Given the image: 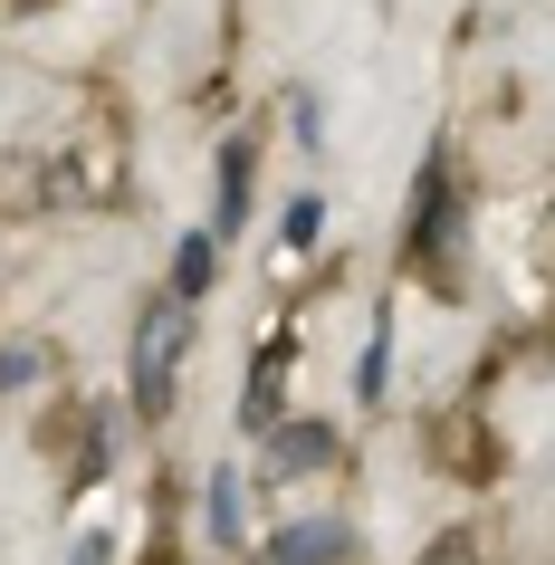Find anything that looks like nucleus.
I'll return each instance as SVG.
<instances>
[{"label":"nucleus","instance_id":"obj_1","mask_svg":"<svg viewBox=\"0 0 555 565\" xmlns=\"http://www.w3.org/2000/svg\"><path fill=\"white\" fill-rule=\"evenodd\" d=\"M182 355H192V307H182V298H153L145 317H135V413H145V422L173 413Z\"/></svg>","mask_w":555,"mask_h":565},{"label":"nucleus","instance_id":"obj_2","mask_svg":"<svg viewBox=\"0 0 555 565\" xmlns=\"http://www.w3.org/2000/svg\"><path fill=\"white\" fill-rule=\"evenodd\" d=\"M259 565H345V518H297L259 546Z\"/></svg>","mask_w":555,"mask_h":565},{"label":"nucleus","instance_id":"obj_3","mask_svg":"<svg viewBox=\"0 0 555 565\" xmlns=\"http://www.w3.org/2000/svg\"><path fill=\"white\" fill-rule=\"evenodd\" d=\"M249 231V135L221 145V211H211V239H239Z\"/></svg>","mask_w":555,"mask_h":565},{"label":"nucleus","instance_id":"obj_4","mask_svg":"<svg viewBox=\"0 0 555 565\" xmlns=\"http://www.w3.org/2000/svg\"><path fill=\"white\" fill-rule=\"evenodd\" d=\"M278 384H288V345H268V355L249 364V393H239V431H249V441L278 422Z\"/></svg>","mask_w":555,"mask_h":565},{"label":"nucleus","instance_id":"obj_5","mask_svg":"<svg viewBox=\"0 0 555 565\" xmlns=\"http://www.w3.org/2000/svg\"><path fill=\"white\" fill-rule=\"evenodd\" d=\"M325 460H335V431H325V422H288V431H278V450H268V470H325Z\"/></svg>","mask_w":555,"mask_h":565},{"label":"nucleus","instance_id":"obj_6","mask_svg":"<svg viewBox=\"0 0 555 565\" xmlns=\"http://www.w3.org/2000/svg\"><path fill=\"white\" fill-rule=\"evenodd\" d=\"M211 268H221V239H211V231H192V239L173 249V298H182V307H192V298L211 288Z\"/></svg>","mask_w":555,"mask_h":565},{"label":"nucleus","instance_id":"obj_7","mask_svg":"<svg viewBox=\"0 0 555 565\" xmlns=\"http://www.w3.org/2000/svg\"><path fill=\"white\" fill-rule=\"evenodd\" d=\"M211 536H221V546L249 536V489H239V470H211Z\"/></svg>","mask_w":555,"mask_h":565},{"label":"nucleus","instance_id":"obj_8","mask_svg":"<svg viewBox=\"0 0 555 565\" xmlns=\"http://www.w3.org/2000/svg\"><path fill=\"white\" fill-rule=\"evenodd\" d=\"M412 565H489V556H479V536H469V527H450V536H431Z\"/></svg>","mask_w":555,"mask_h":565},{"label":"nucleus","instance_id":"obj_9","mask_svg":"<svg viewBox=\"0 0 555 565\" xmlns=\"http://www.w3.org/2000/svg\"><path fill=\"white\" fill-rule=\"evenodd\" d=\"M317 231H325V202H317V192H297V202H288V249H317Z\"/></svg>","mask_w":555,"mask_h":565},{"label":"nucleus","instance_id":"obj_10","mask_svg":"<svg viewBox=\"0 0 555 565\" xmlns=\"http://www.w3.org/2000/svg\"><path fill=\"white\" fill-rule=\"evenodd\" d=\"M383 364H393V335L374 327V345H364V374H354V384H364V403H383Z\"/></svg>","mask_w":555,"mask_h":565},{"label":"nucleus","instance_id":"obj_11","mask_svg":"<svg viewBox=\"0 0 555 565\" xmlns=\"http://www.w3.org/2000/svg\"><path fill=\"white\" fill-rule=\"evenodd\" d=\"M30 374H39V345H10V355H0V393H10V384H30Z\"/></svg>","mask_w":555,"mask_h":565},{"label":"nucleus","instance_id":"obj_12","mask_svg":"<svg viewBox=\"0 0 555 565\" xmlns=\"http://www.w3.org/2000/svg\"><path fill=\"white\" fill-rule=\"evenodd\" d=\"M67 565H106V536H77V546H67Z\"/></svg>","mask_w":555,"mask_h":565}]
</instances>
